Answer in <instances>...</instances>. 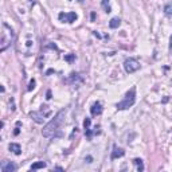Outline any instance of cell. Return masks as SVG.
Instances as JSON below:
<instances>
[{"mask_svg":"<svg viewBox=\"0 0 172 172\" xmlns=\"http://www.w3.org/2000/svg\"><path fill=\"white\" fill-rule=\"evenodd\" d=\"M133 163L137 167V171H144V164H143V160H141V159H134Z\"/></svg>","mask_w":172,"mask_h":172,"instance_id":"14","label":"cell"},{"mask_svg":"<svg viewBox=\"0 0 172 172\" xmlns=\"http://www.w3.org/2000/svg\"><path fill=\"white\" fill-rule=\"evenodd\" d=\"M58 18H59L61 22H63V23H74V22L77 20V14L75 12H61L58 15Z\"/></svg>","mask_w":172,"mask_h":172,"instance_id":"4","label":"cell"},{"mask_svg":"<svg viewBox=\"0 0 172 172\" xmlns=\"http://www.w3.org/2000/svg\"><path fill=\"white\" fill-rule=\"evenodd\" d=\"M50 113H43V110L40 112H31L30 113V117H31L36 124H43L46 121V117H49Z\"/></svg>","mask_w":172,"mask_h":172,"instance_id":"5","label":"cell"},{"mask_svg":"<svg viewBox=\"0 0 172 172\" xmlns=\"http://www.w3.org/2000/svg\"><path fill=\"white\" fill-rule=\"evenodd\" d=\"M120 24H121L120 18H112L110 19V22H109V27L110 28H118Z\"/></svg>","mask_w":172,"mask_h":172,"instance_id":"12","label":"cell"},{"mask_svg":"<svg viewBox=\"0 0 172 172\" xmlns=\"http://www.w3.org/2000/svg\"><path fill=\"white\" fill-rule=\"evenodd\" d=\"M19 127H20V125H16V128H15V132H14L15 136H18L19 134Z\"/></svg>","mask_w":172,"mask_h":172,"instance_id":"19","label":"cell"},{"mask_svg":"<svg viewBox=\"0 0 172 172\" xmlns=\"http://www.w3.org/2000/svg\"><path fill=\"white\" fill-rule=\"evenodd\" d=\"M164 10H165V14L168 15V16H171V15H172V7H171V6H165Z\"/></svg>","mask_w":172,"mask_h":172,"instance_id":"17","label":"cell"},{"mask_svg":"<svg viewBox=\"0 0 172 172\" xmlns=\"http://www.w3.org/2000/svg\"><path fill=\"white\" fill-rule=\"evenodd\" d=\"M102 110H104V108H102V104L100 101L94 102V104L91 105V108H90L91 116H100V114L102 113Z\"/></svg>","mask_w":172,"mask_h":172,"instance_id":"7","label":"cell"},{"mask_svg":"<svg viewBox=\"0 0 172 172\" xmlns=\"http://www.w3.org/2000/svg\"><path fill=\"white\" fill-rule=\"evenodd\" d=\"M46 167V163L45 162H36L31 165V171H36V169H42Z\"/></svg>","mask_w":172,"mask_h":172,"instance_id":"13","label":"cell"},{"mask_svg":"<svg viewBox=\"0 0 172 172\" xmlns=\"http://www.w3.org/2000/svg\"><path fill=\"white\" fill-rule=\"evenodd\" d=\"M124 155H125V151H124L123 148H118L117 145H114L110 157H112V160H116V159H118V157H123Z\"/></svg>","mask_w":172,"mask_h":172,"instance_id":"9","label":"cell"},{"mask_svg":"<svg viewBox=\"0 0 172 172\" xmlns=\"http://www.w3.org/2000/svg\"><path fill=\"white\" fill-rule=\"evenodd\" d=\"M8 149L15 155H20L22 153V147L19 144H16V143H11V144L8 145Z\"/></svg>","mask_w":172,"mask_h":172,"instance_id":"11","label":"cell"},{"mask_svg":"<svg viewBox=\"0 0 172 172\" xmlns=\"http://www.w3.org/2000/svg\"><path fill=\"white\" fill-rule=\"evenodd\" d=\"M46 98H47V100H50V98H51V91H47V94H46Z\"/></svg>","mask_w":172,"mask_h":172,"instance_id":"20","label":"cell"},{"mask_svg":"<svg viewBox=\"0 0 172 172\" xmlns=\"http://www.w3.org/2000/svg\"><path fill=\"white\" fill-rule=\"evenodd\" d=\"M65 82L66 84H71V85H78L82 82V77L77 73H73V74H70V77L65 79Z\"/></svg>","mask_w":172,"mask_h":172,"instance_id":"6","label":"cell"},{"mask_svg":"<svg viewBox=\"0 0 172 172\" xmlns=\"http://www.w3.org/2000/svg\"><path fill=\"white\" fill-rule=\"evenodd\" d=\"M169 49H171V51H172V35H171V39H169Z\"/></svg>","mask_w":172,"mask_h":172,"instance_id":"21","label":"cell"},{"mask_svg":"<svg viewBox=\"0 0 172 172\" xmlns=\"http://www.w3.org/2000/svg\"><path fill=\"white\" fill-rule=\"evenodd\" d=\"M102 8L105 10V12H110V7H109V0H102L101 1Z\"/></svg>","mask_w":172,"mask_h":172,"instance_id":"15","label":"cell"},{"mask_svg":"<svg viewBox=\"0 0 172 172\" xmlns=\"http://www.w3.org/2000/svg\"><path fill=\"white\" fill-rule=\"evenodd\" d=\"M65 110H61L58 114H56L55 117H54L50 123H47L45 125V128L42 129V134H43V137H53V136H55V133L58 132V129H59V127H61V124L63 123V118H65Z\"/></svg>","mask_w":172,"mask_h":172,"instance_id":"1","label":"cell"},{"mask_svg":"<svg viewBox=\"0 0 172 172\" xmlns=\"http://www.w3.org/2000/svg\"><path fill=\"white\" fill-rule=\"evenodd\" d=\"M134 102H136V88H132L125 94V98L116 105V108L118 110H125V109H129L130 106H133Z\"/></svg>","mask_w":172,"mask_h":172,"instance_id":"2","label":"cell"},{"mask_svg":"<svg viewBox=\"0 0 172 172\" xmlns=\"http://www.w3.org/2000/svg\"><path fill=\"white\" fill-rule=\"evenodd\" d=\"M1 171L3 172H14V171H16V164H14L12 162H3L1 163Z\"/></svg>","mask_w":172,"mask_h":172,"instance_id":"8","label":"cell"},{"mask_svg":"<svg viewBox=\"0 0 172 172\" xmlns=\"http://www.w3.org/2000/svg\"><path fill=\"white\" fill-rule=\"evenodd\" d=\"M90 118H86L84 121V127H85V134L89 137V139H91V136H93V133H91V129H90Z\"/></svg>","mask_w":172,"mask_h":172,"instance_id":"10","label":"cell"},{"mask_svg":"<svg viewBox=\"0 0 172 172\" xmlns=\"http://www.w3.org/2000/svg\"><path fill=\"white\" fill-rule=\"evenodd\" d=\"M124 69H125V71H127L128 74H132L140 69V63H139V61L134 59V58H128V59H125V62H124Z\"/></svg>","mask_w":172,"mask_h":172,"instance_id":"3","label":"cell"},{"mask_svg":"<svg viewBox=\"0 0 172 172\" xmlns=\"http://www.w3.org/2000/svg\"><path fill=\"white\" fill-rule=\"evenodd\" d=\"M74 58H75V55H74V54H69V55L65 56V59H66L67 62H73Z\"/></svg>","mask_w":172,"mask_h":172,"instance_id":"16","label":"cell"},{"mask_svg":"<svg viewBox=\"0 0 172 172\" xmlns=\"http://www.w3.org/2000/svg\"><path fill=\"white\" fill-rule=\"evenodd\" d=\"M34 88H35V79H31L30 81V86H28V90H32Z\"/></svg>","mask_w":172,"mask_h":172,"instance_id":"18","label":"cell"}]
</instances>
